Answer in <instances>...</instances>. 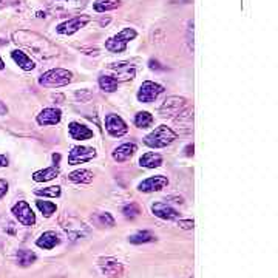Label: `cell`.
<instances>
[{
    "label": "cell",
    "instance_id": "obj_1",
    "mask_svg": "<svg viewBox=\"0 0 278 278\" xmlns=\"http://www.w3.org/2000/svg\"><path fill=\"white\" fill-rule=\"evenodd\" d=\"M73 80V73L64 68H54L47 73H43L39 77V83L45 88H59Z\"/></svg>",
    "mask_w": 278,
    "mask_h": 278
},
{
    "label": "cell",
    "instance_id": "obj_2",
    "mask_svg": "<svg viewBox=\"0 0 278 278\" xmlns=\"http://www.w3.org/2000/svg\"><path fill=\"white\" fill-rule=\"evenodd\" d=\"M175 139H176V133L172 128H169L167 125H159L150 134L146 136L144 143H146V146H149L152 149H161V147L172 144Z\"/></svg>",
    "mask_w": 278,
    "mask_h": 278
},
{
    "label": "cell",
    "instance_id": "obj_3",
    "mask_svg": "<svg viewBox=\"0 0 278 278\" xmlns=\"http://www.w3.org/2000/svg\"><path fill=\"white\" fill-rule=\"evenodd\" d=\"M136 37V31L133 28H125L121 33H118L116 36L110 37L107 42H105V48L111 53H122L127 50V43L130 40H133Z\"/></svg>",
    "mask_w": 278,
    "mask_h": 278
},
{
    "label": "cell",
    "instance_id": "obj_4",
    "mask_svg": "<svg viewBox=\"0 0 278 278\" xmlns=\"http://www.w3.org/2000/svg\"><path fill=\"white\" fill-rule=\"evenodd\" d=\"M184 108H186V99L184 98L170 96V98H167V101L161 105L159 115L162 118H173V116L179 115Z\"/></svg>",
    "mask_w": 278,
    "mask_h": 278
},
{
    "label": "cell",
    "instance_id": "obj_5",
    "mask_svg": "<svg viewBox=\"0 0 278 278\" xmlns=\"http://www.w3.org/2000/svg\"><path fill=\"white\" fill-rule=\"evenodd\" d=\"M13 215L19 219L20 224L23 226H34L36 222V215L33 212V209L30 207V204H28L26 201H19L13 206L11 209Z\"/></svg>",
    "mask_w": 278,
    "mask_h": 278
},
{
    "label": "cell",
    "instance_id": "obj_6",
    "mask_svg": "<svg viewBox=\"0 0 278 278\" xmlns=\"http://www.w3.org/2000/svg\"><path fill=\"white\" fill-rule=\"evenodd\" d=\"M162 91H164V87L162 85L147 80V82L143 83L141 88H139V91H137V101L139 102H144V104L153 102Z\"/></svg>",
    "mask_w": 278,
    "mask_h": 278
},
{
    "label": "cell",
    "instance_id": "obj_7",
    "mask_svg": "<svg viewBox=\"0 0 278 278\" xmlns=\"http://www.w3.org/2000/svg\"><path fill=\"white\" fill-rule=\"evenodd\" d=\"M90 22V17L88 16H77V17H73L70 20H65L64 23L58 25V28H56V31H58L59 34H74L76 31H79L80 28H83L87 23Z\"/></svg>",
    "mask_w": 278,
    "mask_h": 278
},
{
    "label": "cell",
    "instance_id": "obj_8",
    "mask_svg": "<svg viewBox=\"0 0 278 278\" xmlns=\"http://www.w3.org/2000/svg\"><path fill=\"white\" fill-rule=\"evenodd\" d=\"M99 267H101V272L108 278H119L124 275V266L116 258H111V257L101 258Z\"/></svg>",
    "mask_w": 278,
    "mask_h": 278
},
{
    "label": "cell",
    "instance_id": "obj_9",
    "mask_svg": "<svg viewBox=\"0 0 278 278\" xmlns=\"http://www.w3.org/2000/svg\"><path fill=\"white\" fill-rule=\"evenodd\" d=\"M96 156V150L91 147H73L70 155H68V164L70 165H77V164H83L88 162Z\"/></svg>",
    "mask_w": 278,
    "mask_h": 278
},
{
    "label": "cell",
    "instance_id": "obj_10",
    "mask_svg": "<svg viewBox=\"0 0 278 278\" xmlns=\"http://www.w3.org/2000/svg\"><path fill=\"white\" fill-rule=\"evenodd\" d=\"M105 128L113 137H121V136H124L128 131L127 124L118 115H108L105 118Z\"/></svg>",
    "mask_w": 278,
    "mask_h": 278
},
{
    "label": "cell",
    "instance_id": "obj_11",
    "mask_svg": "<svg viewBox=\"0 0 278 278\" xmlns=\"http://www.w3.org/2000/svg\"><path fill=\"white\" fill-rule=\"evenodd\" d=\"M167 186H169V179H167L165 176H162V175H158V176H152V178L144 179L141 184L137 186V189L141 192L150 193V192H159Z\"/></svg>",
    "mask_w": 278,
    "mask_h": 278
},
{
    "label": "cell",
    "instance_id": "obj_12",
    "mask_svg": "<svg viewBox=\"0 0 278 278\" xmlns=\"http://www.w3.org/2000/svg\"><path fill=\"white\" fill-rule=\"evenodd\" d=\"M62 113L59 108H43L37 115L39 125H56L61 122Z\"/></svg>",
    "mask_w": 278,
    "mask_h": 278
},
{
    "label": "cell",
    "instance_id": "obj_13",
    "mask_svg": "<svg viewBox=\"0 0 278 278\" xmlns=\"http://www.w3.org/2000/svg\"><path fill=\"white\" fill-rule=\"evenodd\" d=\"M152 212L155 216L161 218V219H167V221H172V219H178L179 218V213L170 207V206H167L164 203H155L152 206Z\"/></svg>",
    "mask_w": 278,
    "mask_h": 278
},
{
    "label": "cell",
    "instance_id": "obj_14",
    "mask_svg": "<svg viewBox=\"0 0 278 278\" xmlns=\"http://www.w3.org/2000/svg\"><path fill=\"white\" fill-rule=\"evenodd\" d=\"M70 134L73 139H76V141H85V139H90L93 137V131L85 127V125H82L79 122H71L70 125Z\"/></svg>",
    "mask_w": 278,
    "mask_h": 278
},
{
    "label": "cell",
    "instance_id": "obj_15",
    "mask_svg": "<svg viewBox=\"0 0 278 278\" xmlns=\"http://www.w3.org/2000/svg\"><path fill=\"white\" fill-rule=\"evenodd\" d=\"M59 235L56 234V232H53V230H48V232H43L39 238H37V241H36V244L40 247V249H45V250H50V249H53V247H56L59 244Z\"/></svg>",
    "mask_w": 278,
    "mask_h": 278
},
{
    "label": "cell",
    "instance_id": "obj_16",
    "mask_svg": "<svg viewBox=\"0 0 278 278\" xmlns=\"http://www.w3.org/2000/svg\"><path fill=\"white\" fill-rule=\"evenodd\" d=\"M136 150H137V147H136V144H133V143L122 144V146H119V147L113 152V159L118 161V162H124V161L130 159V158L134 155Z\"/></svg>",
    "mask_w": 278,
    "mask_h": 278
},
{
    "label": "cell",
    "instance_id": "obj_17",
    "mask_svg": "<svg viewBox=\"0 0 278 278\" xmlns=\"http://www.w3.org/2000/svg\"><path fill=\"white\" fill-rule=\"evenodd\" d=\"M11 58H13V61L22 68V70H25V71H31V70H34V62L28 58V56L23 53V51H19V50H14L13 53H11Z\"/></svg>",
    "mask_w": 278,
    "mask_h": 278
},
{
    "label": "cell",
    "instance_id": "obj_18",
    "mask_svg": "<svg viewBox=\"0 0 278 278\" xmlns=\"http://www.w3.org/2000/svg\"><path fill=\"white\" fill-rule=\"evenodd\" d=\"M110 70L116 71L118 76H121L122 80H128V79H133L134 77V68L127 64V62H119V64H111L110 65Z\"/></svg>",
    "mask_w": 278,
    "mask_h": 278
},
{
    "label": "cell",
    "instance_id": "obj_19",
    "mask_svg": "<svg viewBox=\"0 0 278 278\" xmlns=\"http://www.w3.org/2000/svg\"><path fill=\"white\" fill-rule=\"evenodd\" d=\"M161 164H162V158L155 152H149L139 158V165L146 167V169H155V167H159Z\"/></svg>",
    "mask_w": 278,
    "mask_h": 278
},
{
    "label": "cell",
    "instance_id": "obj_20",
    "mask_svg": "<svg viewBox=\"0 0 278 278\" xmlns=\"http://www.w3.org/2000/svg\"><path fill=\"white\" fill-rule=\"evenodd\" d=\"M36 260H37V255L34 252H31V250L22 249V250H17V252H16V261L22 267L31 266Z\"/></svg>",
    "mask_w": 278,
    "mask_h": 278
},
{
    "label": "cell",
    "instance_id": "obj_21",
    "mask_svg": "<svg viewBox=\"0 0 278 278\" xmlns=\"http://www.w3.org/2000/svg\"><path fill=\"white\" fill-rule=\"evenodd\" d=\"M59 167L58 165H54V167H48V169L45 170H39L33 175V179L36 182H45V181H51L53 178H56L59 175Z\"/></svg>",
    "mask_w": 278,
    "mask_h": 278
},
{
    "label": "cell",
    "instance_id": "obj_22",
    "mask_svg": "<svg viewBox=\"0 0 278 278\" xmlns=\"http://www.w3.org/2000/svg\"><path fill=\"white\" fill-rule=\"evenodd\" d=\"M118 85H119V82L116 77L113 76H107V74H102L99 77V87L102 88V91L105 93H113L118 90Z\"/></svg>",
    "mask_w": 278,
    "mask_h": 278
},
{
    "label": "cell",
    "instance_id": "obj_23",
    "mask_svg": "<svg viewBox=\"0 0 278 278\" xmlns=\"http://www.w3.org/2000/svg\"><path fill=\"white\" fill-rule=\"evenodd\" d=\"M155 240H156V237L149 230H139V232L128 237V241L131 244H144V243H152Z\"/></svg>",
    "mask_w": 278,
    "mask_h": 278
},
{
    "label": "cell",
    "instance_id": "obj_24",
    "mask_svg": "<svg viewBox=\"0 0 278 278\" xmlns=\"http://www.w3.org/2000/svg\"><path fill=\"white\" fill-rule=\"evenodd\" d=\"M68 179L77 184H88L93 181V173L90 170H76L68 175Z\"/></svg>",
    "mask_w": 278,
    "mask_h": 278
},
{
    "label": "cell",
    "instance_id": "obj_25",
    "mask_svg": "<svg viewBox=\"0 0 278 278\" xmlns=\"http://www.w3.org/2000/svg\"><path fill=\"white\" fill-rule=\"evenodd\" d=\"M121 5L119 0H96L93 8L98 13H105V11H111V10H116Z\"/></svg>",
    "mask_w": 278,
    "mask_h": 278
},
{
    "label": "cell",
    "instance_id": "obj_26",
    "mask_svg": "<svg viewBox=\"0 0 278 278\" xmlns=\"http://www.w3.org/2000/svg\"><path fill=\"white\" fill-rule=\"evenodd\" d=\"M176 124L179 125H184L182 128H186L187 131L192 130V124H193V110H186V111H181L179 116L175 119Z\"/></svg>",
    "mask_w": 278,
    "mask_h": 278
},
{
    "label": "cell",
    "instance_id": "obj_27",
    "mask_svg": "<svg viewBox=\"0 0 278 278\" xmlns=\"http://www.w3.org/2000/svg\"><path fill=\"white\" fill-rule=\"evenodd\" d=\"M152 122H153V116L149 111H141V113H137L134 116V125L139 128H147L152 125Z\"/></svg>",
    "mask_w": 278,
    "mask_h": 278
},
{
    "label": "cell",
    "instance_id": "obj_28",
    "mask_svg": "<svg viewBox=\"0 0 278 278\" xmlns=\"http://www.w3.org/2000/svg\"><path fill=\"white\" fill-rule=\"evenodd\" d=\"M34 193L37 197H50V198H58L61 197V187L59 186H51L45 189H36Z\"/></svg>",
    "mask_w": 278,
    "mask_h": 278
},
{
    "label": "cell",
    "instance_id": "obj_29",
    "mask_svg": "<svg viewBox=\"0 0 278 278\" xmlns=\"http://www.w3.org/2000/svg\"><path fill=\"white\" fill-rule=\"evenodd\" d=\"M36 206H37V209L42 212L43 216H51V215L56 212V204H54V203H50V201L37 200V201H36Z\"/></svg>",
    "mask_w": 278,
    "mask_h": 278
},
{
    "label": "cell",
    "instance_id": "obj_30",
    "mask_svg": "<svg viewBox=\"0 0 278 278\" xmlns=\"http://www.w3.org/2000/svg\"><path fill=\"white\" fill-rule=\"evenodd\" d=\"M95 221L98 222V226H107V227L115 226V219L110 213H99L95 216Z\"/></svg>",
    "mask_w": 278,
    "mask_h": 278
},
{
    "label": "cell",
    "instance_id": "obj_31",
    "mask_svg": "<svg viewBox=\"0 0 278 278\" xmlns=\"http://www.w3.org/2000/svg\"><path fill=\"white\" fill-rule=\"evenodd\" d=\"M122 213H124V216H125V218L133 219V218H136L139 213H141V209H139V206H137V204L130 203V204H127V206L122 209Z\"/></svg>",
    "mask_w": 278,
    "mask_h": 278
},
{
    "label": "cell",
    "instance_id": "obj_32",
    "mask_svg": "<svg viewBox=\"0 0 278 278\" xmlns=\"http://www.w3.org/2000/svg\"><path fill=\"white\" fill-rule=\"evenodd\" d=\"M178 226H179L181 229L190 230V229H193V219H179V221H178Z\"/></svg>",
    "mask_w": 278,
    "mask_h": 278
},
{
    "label": "cell",
    "instance_id": "obj_33",
    "mask_svg": "<svg viewBox=\"0 0 278 278\" xmlns=\"http://www.w3.org/2000/svg\"><path fill=\"white\" fill-rule=\"evenodd\" d=\"M8 192V182L5 179H0V198H4Z\"/></svg>",
    "mask_w": 278,
    "mask_h": 278
},
{
    "label": "cell",
    "instance_id": "obj_34",
    "mask_svg": "<svg viewBox=\"0 0 278 278\" xmlns=\"http://www.w3.org/2000/svg\"><path fill=\"white\" fill-rule=\"evenodd\" d=\"M8 113V107L0 101V116H4V115H7Z\"/></svg>",
    "mask_w": 278,
    "mask_h": 278
},
{
    "label": "cell",
    "instance_id": "obj_35",
    "mask_svg": "<svg viewBox=\"0 0 278 278\" xmlns=\"http://www.w3.org/2000/svg\"><path fill=\"white\" fill-rule=\"evenodd\" d=\"M8 165V158L5 155H0V167H7Z\"/></svg>",
    "mask_w": 278,
    "mask_h": 278
},
{
    "label": "cell",
    "instance_id": "obj_36",
    "mask_svg": "<svg viewBox=\"0 0 278 278\" xmlns=\"http://www.w3.org/2000/svg\"><path fill=\"white\" fill-rule=\"evenodd\" d=\"M186 155H187V156H192V155H193V144L186 147Z\"/></svg>",
    "mask_w": 278,
    "mask_h": 278
},
{
    "label": "cell",
    "instance_id": "obj_37",
    "mask_svg": "<svg viewBox=\"0 0 278 278\" xmlns=\"http://www.w3.org/2000/svg\"><path fill=\"white\" fill-rule=\"evenodd\" d=\"M53 161H54L56 164H59V161H61V155H59V153H54V155H53Z\"/></svg>",
    "mask_w": 278,
    "mask_h": 278
},
{
    "label": "cell",
    "instance_id": "obj_38",
    "mask_svg": "<svg viewBox=\"0 0 278 278\" xmlns=\"http://www.w3.org/2000/svg\"><path fill=\"white\" fill-rule=\"evenodd\" d=\"M4 68H5V64H4L2 58H0V70H4Z\"/></svg>",
    "mask_w": 278,
    "mask_h": 278
}]
</instances>
